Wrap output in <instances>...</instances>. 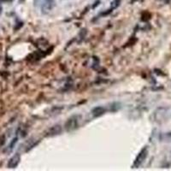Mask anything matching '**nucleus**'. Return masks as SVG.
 Instances as JSON below:
<instances>
[{
    "mask_svg": "<svg viewBox=\"0 0 171 171\" xmlns=\"http://www.w3.org/2000/svg\"><path fill=\"white\" fill-rule=\"evenodd\" d=\"M147 155H148V149H147V147H144L143 149L140 151V153L138 154V156L133 162V169L140 168L146 159Z\"/></svg>",
    "mask_w": 171,
    "mask_h": 171,
    "instance_id": "f257e3e1",
    "label": "nucleus"
},
{
    "mask_svg": "<svg viewBox=\"0 0 171 171\" xmlns=\"http://www.w3.org/2000/svg\"><path fill=\"white\" fill-rule=\"evenodd\" d=\"M59 133H61V126L60 125L59 126L57 125V126L52 127L51 130H50V132H49L50 135H57Z\"/></svg>",
    "mask_w": 171,
    "mask_h": 171,
    "instance_id": "423d86ee",
    "label": "nucleus"
},
{
    "mask_svg": "<svg viewBox=\"0 0 171 171\" xmlns=\"http://www.w3.org/2000/svg\"><path fill=\"white\" fill-rule=\"evenodd\" d=\"M21 161V156L20 154H15L13 157L10 158L9 160V163H8V168L10 169H15L16 167H17V165L19 164Z\"/></svg>",
    "mask_w": 171,
    "mask_h": 171,
    "instance_id": "7ed1b4c3",
    "label": "nucleus"
},
{
    "mask_svg": "<svg viewBox=\"0 0 171 171\" xmlns=\"http://www.w3.org/2000/svg\"><path fill=\"white\" fill-rule=\"evenodd\" d=\"M163 140L171 141V133H165V134L164 135V137H163Z\"/></svg>",
    "mask_w": 171,
    "mask_h": 171,
    "instance_id": "6e6552de",
    "label": "nucleus"
},
{
    "mask_svg": "<svg viewBox=\"0 0 171 171\" xmlns=\"http://www.w3.org/2000/svg\"><path fill=\"white\" fill-rule=\"evenodd\" d=\"M46 1H51V0H46Z\"/></svg>",
    "mask_w": 171,
    "mask_h": 171,
    "instance_id": "9d476101",
    "label": "nucleus"
},
{
    "mask_svg": "<svg viewBox=\"0 0 171 171\" xmlns=\"http://www.w3.org/2000/svg\"><path fill=\"white\" fill-rule=\"evenodd\" d=\"M105 111L106 109L104 107H103V106H97V107L92 109V114L94 117H98V116H102V115H104V114L105 113Z\"/></svg>",
    "mask_w": 171,
    "mask_h": 171,
    "instance_id": "39448f33",
    "label": "nucleus"
},
{
    "mask_svg": "<svg viewBox=\"0 0 171 171\" xmlns=\"http://www.w3.org/2000/svg\"><path fill=\"white\" fill-rule=\"evenodd\" d=\"M119 3H120V0H115V1H113L112 4H111V8H114V9H116V7L119 6Z\"/></svg>",
    "mask_w": 171,
    "mask_h": 171,
    "instance_id": "1a4fd4ad",
    "label": "nucleus"
},
{
    "mask_svg": "<svg viewBox=\"0 0 171 171\" xmlns=\"http://www.w3.org/2000/svg\"><path fill=\"white\" fill-rule=\"evenodd\" d=\"M16 141H17V138H15V139H13V140H12V141L10 142V146H8V149H9V150H12V149H13L14 146L16 145Z\"/></svg>",
    "mask_w": 171,
    "mask_h": 171,
    "instance_id": "0eeeda50",
    "label": "nucleus"
},
{
    "mask_svg": "<svg viewBox=\"0 0 171 171\" xmlns=\"http://www.w3.org/2000/svg\"><path fill=\"white\" fill-rule=\"evenodd\" d=\"M54 5L55 4H54V2H53V0H51V1H46V0H45V2L43 3L42 8H41V10H42V13L48 14L51 10H52V9H53Z\"/></svg>",
    "mask_w": 171,
    "mask_h": 171,
    "instance_id": "20e7f679",
    "label": "nucleus"
},
{
    "mask_svg": "<svg viewBox=\"0 0 171 171\" xmlns=\"http://www.w3.org/2000/svg\"><path fill=\"white\" fill-rule=\"evenodd\" d=\"M80 117L81 116L75 115V116H71L70 118H68V121L65 122V128L67 131L70 132V131H74L79 126V121H80Z\"/></svg>",
    "mask_w": 171,
    "mask_h": 171,
    "instance_id": "f03ea898",
    "label": "nucleus"
}]
</instances>
